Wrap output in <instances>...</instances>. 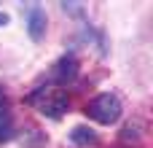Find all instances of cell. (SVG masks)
<instances>
[{"instance_id": "obj_2", "label": "cell", "mask_w": 153, "mask_h": 148, "mask_svg": "<svg viewBox=\"0 0 153 148\" xmlns=\"http://www.w3.org/2000/svg\"><path fill=\"white\" fill-rule=\"evenodd\" d=\"M67 108H70L67 92H46V97H43V102H40V111H43V116H48V119H62V116L67 113Z\"/></svg>"}, {"instance_id": "obj_4", "label": "cell", "mask_w": 153, "mask_h": 148, "mask_svg": "<svg viewBox=\"0 0 153 148\" xmlns=\"http://www.w3.org/2000/svg\"><path fill=\"white\" fill-rule=\"evenodd\" d=\"M46 24H48L46 11H43L40 5H32L30 13H27V32H30V38H32V40H43V35H46Z\"/></svg>"}, {"instance_id": "obj_3", "label": "cell", "mask_w": 153, "mask_h": 148, "mask_svg": "<svg viewBox=\"0 0 153 148\" xmlns=\"http://www.w3.org/2000/svg\"><path fill=\"white\" fill-rule=\"evenodd\" d=\"M75 75H78V59H75L73 54L59 57V59H56V65H54L51 78H54L56 84H67V81H75Z\"/></svg>"}, {"instance_id": "obj_6", "label": "cell", "mask_w": 153, "mask_h": 148, "mask_svg": "<svg viewBox=\"0 0 153 148\" xmlns=\"http://www.w3.org/2000/svg\"><path fill=\"white\" fill-rule=\"evenodd\" d=\"M13 138V129H11V119L8 116H0V143H8Z\"/></svg>"}, {"instance_id": "obj_1", "label": "cell", "mask_w": 153, "mask_h": 148, "mask_svg": "<svg viewBox=\"0 0 153 148\" xmlns=\"http://www.w3.org/2000/svg\"><path fill=\"white\" fill-rule=\"evenodd\" d=\"M86 113H89V119H94L97 124L110 127V124H116V121L121 119L124 108H121V100H118L116 94L105 92V94H100V97H94V100L89 102Z\"/></svg>"}, {"instance_id": "obj_8", "label": "cell", "mask_w": 153, "mask_h": 148, "mask_svg": "<svg viewBox=\"0 0 153 148\" xmlns=\"http://www.w3.org/2000/svg\"><path fill=\"white\" fill-rule=\"evenodd\" d=\"M8 24V13H0V27H5Z\"/></svg>"}, {"instance_id": "obj_9", "label": "cell", "mask_w": 153, "mask_h": 148, "mask_svg": "<svg viewBox=\"0 0 153 148\" xmlns=\"http://www.w3.org/2000/svg\"><path fill=\"white\" fill-rule=\"evenodd\" d=\"M3 105H5V92L0 89V108H3Z\"/></svg>"}, {"instance_id": "obj_7", "label": "cell", "mask_w": 153, "mask_h": 148, "mask_svg": "<svg viewBox=\"0 0 153 148\" xmlns=\"http://www.w3.org/2000/svg\"><path fill=\"white\" fill-rule=\"evenodd\" d=\"M137 138H140V127H137V124H134V127L129 124V127L121 129V140H137Z\"/></svg>"}, {"instance_id": "obj_5", "label": "cell", "mask_w": 153, "mask_h": 148, "mask_svg": "<svg viewBox=\"0 0 153 148\" xmlns=\"http://www.w3.org/2000/svg\"><path fill=\"white\" fill-rule=\"evenodd\" d=\"M70 140H73L75 146H81V148H89V146H97V143H100V135H97L91 127L78 124V127L70 129Z\"/></svg>"}]
</instances>
